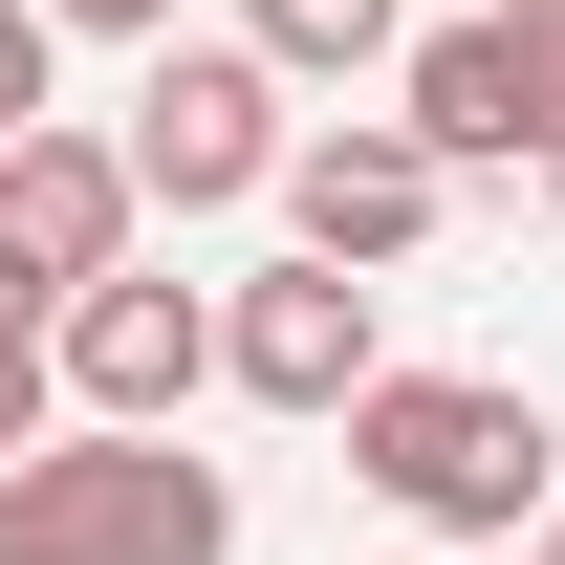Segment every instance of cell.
<instances>
[{"label":"cell","mask_w":565,"mask_h":565,"mask_svg":"<svg viewBox=\"0 0 565 565\" xmlns=\"http://www.w3.org/2000/svg\"><path fill=\"white\" fill-rule=\"evenodd\" d=\"M392 131H414L435 174H544V131H565V22H522V0L414 22V44H392Z\"/></svg>","instance_id":"cell-3"},{"label":"cell","mask_w":565,"mask_h":565,"mask_svg":"<svg viewBox=\"0 0 565 565\" xmlns=\"http://www.w3.org/2000/svg\"><path fill=\"white\" fill-rule=\"evenodd\" d=\"M435 217H457V174H435V152L392 131V109H349V131H282V239H305V262L392 282V262L435 239Z\"/></svg>","instance_id":"cell-6"},{"label":"cell","mask_w":565,"mask_h":565,"mask_svg":"<svg viewBox=\"0 0 565 565\" xmlns=\"http://www.w3.org/2000/svg\"><path fill=\"white\" fill-rule=\"evenodd\" d=\"M131 152H109V131H66V109H44V131H0V239H22V262H44V282H109V262H131Z\"/></svg>","instance_id":"cell-8"},{"label":"cell","mask_w":565,"mask_h":565,"mask_svg":"<svg viewBox=\"0 0 565 565\" xmlns=\"http://www.w3.org/2000/svg\"><path fill=\"white\" fill-rule=\"evenodd\" d=\"M544 152H565V131H544Z\"/></svg>","instance_id":"cell-18"},{"label":"cell","mask_w":565,"mask_h":565,"mask_svg":"<svg viewBox=\"0 0 565 565\" xmlns=\"http://www.w3.org/2000/svg\"><path fill=\"white\" fill-rule=\"evenodd\" d=\"M44 305H66V282H44L22 239H0V349H44Z\"/></svg>","instance_id":"cell-13"},{"label":"cell","mask_w":565,"mask_h":565,"mask_svg":"<svg viewBox=\"0 0 565 565\" xmlns=\"http://www.w3.org/2000/svg\"><path fill=\"white\" fill-rule=\"evenodd\" d=\"M544 217H565V152H544Z\"/></svg>","instance_id":"cell-16"},{"label":"cell","mask_w":565,"mask_h":565,"mask_svg":"<svg viewBox=\"0 0 565 565\" xmlns=\"http://www.w3.org/2000/svg\"><path fill=\"white\" fill-rule=\"evenodd\" d=\"M522 565H565V500H544V522H522Z\"/></svg>","instance_id":"cell-15"},{"label":"cell","mask_w":565,"mask_h":565,"mask_svg":"<svg viewBox=\"0 0 565 565\" xmlns=\"http://www.w3.org/2000/svg\"><path fill=\"white\" fill-rule=\"evenodd\" d=\"M349 479L414 522V544H522L565 500V435L544 392H500V370H370L349 392Z\"/></svg>","instance_id":"cell-1"},{"label":"cell","mask_w":565,"mask_h":565,"mask_svg":"<svg viewBox=\"0 0 565 565\" xmlns=\"http://www.w3.org/2000/svg\"><path fill=\"white\" fill-rule=\"evenodd\" d=\"M44 44H66V22H44V0H0V131H44Z\"/></svg>","instance_id":"cell-10"},{"label":"cell","mask_w":565,"mask_h":565,"mask_svg":"<svg viewBox=\"0 0 565 565\" xmlns=\"http://www.w3.org/2000/svg\"><path fill=\"white\" fill-rule=\"evenodd\" d=\"M370 370L392 349H370V282L349 262H262L239 305H217V392H262V414H349Z\"/></svg>","instance_id":"cell-7"},{"label":"cell","mask_w":565,"mask_h":565,"mask_svg":"<svg viewBox=\"0 0 565 565\" xmlns=\"http://www.w3.org/2000/svg\"><path fill=\"white\" fill-rule=\"evenodd\" d=\"M44 370H66V414L174 435V414L217 392V305H196V282H152V262H109V282H66V305H44Z\"/></svg>","instance_id":"cell-5"},{"label":"cell","mask_w":565,"mask_h":565,"mask_svg":"<svg viewBox=\"0 0 565 565\" xmlns=\"http://www.w3.org/2000/svg\"><path fill=\"white\" fill-rule=\"evenodd\" d=\"M239 44H262L282 87H370L392 44H414V0H239Z\"/></svg>","instance_id":"cell-9"},{"label":"cell","mask_w":565,"mask_h":565,"mask_svg":"<svg viewBox=\"0 0 565 565\" xmlns=\"http://www.w3.org/2000/svg\"><path fill=\"white\" fill-rule=\"evenodd\" d=\"M66 44H174V0H44Z\"/></svg>","instance_id":"cell-12"},{"label":"cell","mask_w":565,"mask_h":565,"mask_svg":"<svg viewBox=\"0 0 565 565\" xmlns=\"http://www.w3.org/2000/svg\"><path fill=\"white\" fill-rule=\"evenodd\" d=\"M392 565H522V544H392Z\"/></svg>","instance_id":"cell-14"},{"label":"cell","mask_w":565,"mask_h":565,"mask_svg":"<svg viewBox=\"0 0 565 565\" xmlns=\"http://www.w3.org/2000/svg\"><path fill=\"white\" fill-rule=\"evenodd\" d=\"M44 414H66V370H44V349H0V457H22Z\"/></svg>","instance_id":"cell-11"},{"label":"cell","mask_w":565,"mask_h":565,"mask_svg":"<svg viewBox=\"0 0 565 565\" xmlns=\"http://www.w3.org/2000/svg\"><path fill=\"white\" fill-rule=\"evenodd\" d=\"M131 196L152 217H239V196H282V66L262 44H152V87H131Z\"/></svg>","instance_id":"cell-4"},{"label":"cell","mask_w":565,"mask_h":565,"mask_svg":"<svg viewBox=\"0 0 565 565\" xmlns=\"http://www.w3.org/2000/svg\"><path fill=\"white\" fill-rule=\"evenodd\" d=\"M522 22H565V0H522Z\"/></svg>","instance_id":"cell-17"},{"label":"cell","mask_w":565,"mask_h":565,"mask_svg":"<svg viewBox=\"0 0 565 565\" xmlns=\"http://www.w3.org/2000/svg\"><path fill=\"white\" fill-rule=\"evenodd\" d=\"M0 565H239V479L131 414H44L0 457Z\"/></svg>","instance_id":"cell-2"}]
</instances>
